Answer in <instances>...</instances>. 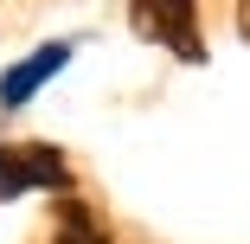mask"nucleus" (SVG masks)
I'll return each mask as SVG.
<instances>
[{
  "mask_svg": "<svg viewBox=\"0 0 250 244\" xmlns=\"http://www.w3.org/2000/svg\"><path fill=\"white\" fill-rule=\"evenodd\" d=\"M64 65H71V45H64V39H52V45H39V52H26L13 71H0V110H26L32 96L64 71Z\"/></svg>",
  "mask_w": 250,
  "mask_h": 244,
  "instance_id": "7ed1b4c3",
  "label": "nucleus"
},
{
  "mask_svg": "<svg viewBox=\"0 0 250 244\" xmlns=\"http://www.w3.org/2000/svg\"><path fill=\"white\" fill-rule=\"evenodd\" d=\"M244 32H250V0H244Z\"/></svg>",
  "mask_w": 250,
  "mask_h": 244,
  "instance_id": "20e7f679",
  "label": "nucleus"
},
{
  "mask_svg": "<svg viewBox=\"0 0 250 244\" xmlns=\"http://www.w3.org/2000/svg\"><path fill=\"white\" fill-rule=\"evenodd\" d=\"M71 186V167L58 148L45 141H0V206L26 200V193H64Z\"/></svg>",
  "mask_w": 250,
  "mask_h": 244,
  "instance_id": "f257e3e1",
  "label": "nucleus"
},
{
  "mask_svg": "<svg viewBox=\"0 0 250 244\" xmlns=\"http://www.w3.org/2000/svg\"><path fill=\"white\" fill-rule=\"evenodd\" d=\"M128 20L141 39L167 45L173 58L206 65V45H199V0H128Z\"/></svg>",
  "mask_w": 250,
  "mask_h": 244,
  "instance_id": "f03ea898",
  "label": "nucleus"
}]
</instances>
